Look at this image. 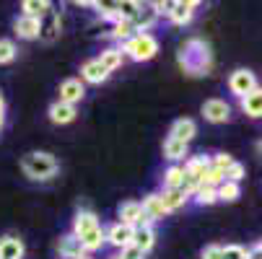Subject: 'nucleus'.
<instances>
[{"label":"nucleus","mask_w":262,"mask_h":259,"mask_svg":"<svg viewBox=\"0 0 262 259\" xmlns=\"http://www.w3.org/2000/svg\"><path fill=\"white\" fill-rule=\"evenodd\" d=\"M257 246H259V249H262V239H259V244H257Z\"/></svg>","instance_id":"nucleus-45"},{"label":"nucleus","mask_w":262,"mask_h":259,"mask_svg":"<svg viewBox=\"0 0 262 259\" xmlns=\"http://www.w3.org/2000/svg\"><path fill=\"white\" fill-rule=\"evenodd\" d=\"M76 259H94L91 254H81V256H76Z\"/></svg>","instance_id":"nucleus-42"},{"label":"nucleus","mask_w":262,"mask_h":259,"mask_svg":"<svg viewBox=\"0 0 262 259\" xmlns=\"http://www.w3.org/2000/svg\"><path fill=\"white\" fill-rule=\"evenodd\" d=\"M52 11L50 0H24L21 3V16H31V18H42Z\"/></svg>","instance_id":"nucleus-26"},{"label":"nucleus","mask_w":262,"mask_h":259,"mask_svg":"<svg viewBox=\"0 0 262 259\" xmlns=\"http://www.w3.org/2000/svg\"><path fill=\"white\" fill-rule=\"evenodd\" d=\"M192 197H195L198 205H215V202H218V197H215V187H205V184H200L198 192H195Z\"/></svg>","instance_id":"nucleus-32"},{"label":"nucleus","mask_w":262,"mask_h":259,"mask_svg":"<svg viewBox=\"0 0 262 259\" xmlns=\"http://www.w3.org/2000/svg\"><path fill=\"white\" fill-rule=\"evenodd\" d=\"M3 125H6V99L0 93V130H3Z\"/></svg>","instance_id":"nucleus-41"},{"label":"nucleus","mask_w":262,"mask_h":259,"mask_svg":"<svg viewBox=\"0 0 262 259\" xmlns=\"http://www.w3.org/2000/svg\"><path fill=\"white\" fill-rule=\"evenodd\" d=\"M78 241H81V249H83V254H91V251H99L104 244H106V239H104V228L99 226V228H94V231H89V233H83V236H76Z\"/></svg>","instance_id":"nucleus-23"},{"label":"nucleus","mask_w":262,"mask_h":259,"mask_svg":"<svg viewBox=\"0 0 262 259\" xmlns=\"http://www.w3.org/2000/svg\"><path fill=\"white\" fill-rule=\"evenodd\" d=\"M47 114H50V122H52V125H70L73 120H76L78 112H76V106L62 104V101H55V104H50Z\"/></svg>","instance_id":"nucleus-14"},{"label":"nucleus","mask_w":262,"mask_h":259,"mask_svg":"<svg viewBox=\"0 0 262 259\" xmlns=\"http://www.w3.org/2000/svg\"><path fill=\"white\" fill-rule=\"evenodd\" d=\"M182 169H184L187 176L200 179V184H203V176H205V171L210 169V158H208V156H192V158H187V161H184Z\"/></svg>","instance_id":"nucleus-22"},{"label":"nucleus","mask_w":262,"mask_h":259,"mask_svg":"<svg viewBox=\"0 0 262 259\" xmlns=\"http://www.w3.org/2000/svg\"><path fill=\"white\" fill-rule=\"evenodd\" d=\"M135 34H138V31H135V26H133L130 21H125V18H122V21H117V23H115V29H112V39H117L120 44H125L127 39H133Z\"/></svg>","instance_id":"nucleus-30"},{"label":"nucleus","mask_w":262,"mask_h":259,"mask_svg":"<svg viewBox=\"0 0 262 259\" xmlns=\"http://www.w3.org/2000/svg\"><path fill=\"white\" fill-rule=\"evenodd\" d=\"M154 244H156V231H154V226H138V228L133 231V246H138L143 254L151 251Z\"/></svg>","instance_id":"nucleus-18"},{"label":"nucleus","mask_w":262,"mask_h":259,"mask_svg":"<svg viewBox=\"0 0 262 259\" xmlns=\"http://www.w3.org/2000/svg\"><path fill=\"white\" fill-rule=\"evenodd\" d=\"M94 228H99V215L94 210H78L76 218H73V231L70 233L73 236H83V233H89Z\"/></svg>","instance_id":"nucleus-12"},{"label":"nucleus","mask_w":262,"mask_h":259,"mask_svg":"<svg viewBox=\"0 0 262 259\" xmlns=\"http://www.w3.org/2000/svg\"><path fill=\"white\" fill-rule=\"evenodd\" d=\"M13 31L18 39H39V18H31V16H16L13 18Z\"/></svg>","instance_id":"nucleus-11"},{"label":"nucleus","mask_w":262,"mask_h":259,"mask_svg":"<svg viewBox=\"0 0 262 259\" xmlns=\"http://www.w3.org/2000/svg\"><path fill=\"white\" fill-rule=\"evenodd\" d=\"M221 181H223V174H221L218 169H213V166H210V169L205 171V176H203V184H205V187H218Z\"/></svg>","instance_id":"nucleus-37"},{"label":"nucleus","mask_w":262,"mask_h":259,"mask_svg":"<svg viewBox=\"0 0 262 259\" xmlns=\"http://www.w3.org/2000/svg\"><path fill=\"white\" fill-rule=\"evenodd\" d=\"M215 197H218V202H236L242 197V187H239V184H234V181L223 179L218 187H215Z\"/></svg>","instance_id":"nucleus-27"},{"label":"nucleus","mask_w":262,"mask_h":259,"mask_svg":"<svg viewBox=\"0 0 262 259\" xmlns=\"http://www.w3.org/2000/svg\"><path fill=\"white\" fill-rule=\"evenodd\" d=\"M140 205H143V213H145V218L151 220V223H156V220H164V218H166V210H164L159 195H148Z\"/></svg>","instance_id":"nucleus-24"},{"label":"nucleus","mask_w":262,"mask_h":259,"mask_svg":"<svg viewBox=\"0 0 262 259\" xmlns=\"http://www.w3.org/2000/svg\"><path fill=\"white\" fill-rule=\"evenodd\" d=\"M94 8L99 11L101 18H112V21H120V11H117V3H94Z\"/></svg>","instance_id":"nucleus-35"},{"label":"nucleus","mask_w":262,"mask_h":259,"mask_svg":"<svg viewBox=\"0 0 262 259\" xmlns=\"http://www.w3.org/2000/svg\"><path fill=\"white\" fill-rule=\"evenodd\" d=\"M57 254H60V259H76V256H81V254H83L81 241L73 236V233L60 236V241H57Z\"/></svg>","instance_id":"nucleus-20"},{"label":"nucleus","mask_w":262,"mask_h":259,"mask_svg":"<svg viewBox=\"0 0 262 259\" xmlns=\"http://www.w3.org/2000/svg\"><path fill=\"white\" fill-rule=\"evenodd\" d=\"M156 21H159V16H156V11L151 8V3H138V11H135V16L130 18V23L135 26L138 34H148V29H154Z\"/></svg>","instance_id":"nucleus-9"},{"label":"nucleus","mask_w":262,"mask_h":259,"mask_svg":"<svg viewBox=\"0 0 262 259\" xmlns=\"http://www.w3.org/2000/svg\"><path fill=\"white\" fill-rule=\"evenodd\" d=\"M60 36V13L50 11L47 16L39 18V39L42 42H55Z\"/></svg>","instance_id":"nucleus-13"},{"label":"nucleus","mask_w":262,"mask_h":259,"mask_svg":"<svg viewBox=\"0 0 262 259\" xmlns=\"http://www.w3.org/2000/svg\"><path fill=\"white\" fill-rule=\"evenodd\" d=\"M195 8H200L198 0H179V3H171V11H169V21L177 23V26H184L195 18Z\"/></svg>","instance_id":"nucleus-8"},{"label":"nucleus","mask_w":262,"mask_h":259,"mask_svg":"<svg viewBox=\"0 0 262 259\" xmlns=\"http://www.w3.org/2000/svg\"><path fill=\"white\" fill-rule=\"evenodd\" d=\"M120 256H122V259H145V254H143L138 246H133V244H130V246H125Z\"/></svg>","instance_id":"nucleus-38"},{"label":"nucleus","mask_w":262,"mask_h":259,"mask_svg":"<svg viewBox=\"0 0 262 259\" xmlns=\"http://www.w3.org/2000/svg\"><path fill=\"white\" fill-rule=\"evenodd\" d=\"M244 174H247V169H244V163H239V161H234L226 171H223V179L226 181H234V184H239L242 179H244Z\"/></svg>","instance_id":"nucleus-34"},{"label":"nucleus","mask_w":262,"mask_h":259,"mask_svg":"<svg viewBox=\"0 0 262 259\" xmlns=\"http://www.w3.org/2000/svg\"><path fill=\"white\" fill-rule=\"evenodd\" d=\"M254 88H257V78H254L252 70L239 67V70H234L231 76H229V91H231L236 99H244V96L252 93Z\"/></svg>","instance_id":"nucleus-4"},{"label":"nucleus","mask_w":262,"mask_h":259,"mask_svg":"<svg viewBox=\"0 0 262 259\" xmlns=\"http://www.w3.org/2000/svg\"><path fill=\"white\" fill-rule=\"evenodd\" d=\"M182 181H184V169L182 166H169L164 171V190H179L182 187Z\"/></svg>","instance_id":"nucleus-29"},{"label":"nucleus","mask_w":262,"mask_h":259,"mask_svg":"<svg viewBox=\"0 0 262 259\" xmlns=\"http://www.w3.org/2000/svg\"><path fill=\"white\" fill-rule=\"evenodd\" d=\"M247 259H262V249L254 244L252 249H247Z\"/></svg>","instance_id":"nucleus-40"},{"label":"nucleus","mask_w":262,"mask_h":259,"mask_svg":"<svg viewBox=\"0 0 262 259\" xmlns=\"http://www.w3.org/2000/svg\"><path fill=\"white\" fill-rule=\"evenodd\" d=\"M133 231L135 228H130V226H125V223H115L109 231H104V239H106V244H112L115 249H125V246H130L133 244Z\"/></svg>","instance_id":"nucleus-10"},{"label":"nucleus","mask_w":262,"mask_h":259,"mask_svg":"<svg viewBox=\"0 0 262 259\" xmlns=\"http://www.w3.org/2000/svg\"><path fill=\"white\" fill-rule=\"evenodd\" d=\"M81 78L86 81V83H94V86H99V83H104L106 78H109V73L101 67V62L94 57V60H86L83 62V67H81Z\"/></svg>","instance_id":"nucleus-17"},{"label":"nucleus","mask_w":262,"mask_h":259,"mask_svg":"<svg viewBox=\"0 0 262 259\" xmlns=\"http://www.w3.org/2000/svg\"><path fill=\"white\" fill-rule=\"evenodd\" d=\"M203 117L208 120V122H213V125H223V122H229L231 120V106L223 101V99H208L205 104H203Z\"/></svg>","instance_id":"nucleus-6"},{"label":"nucleus","mask_w":262,"mask_h":259,"mask_svg":"<svg viewBox=\"0 0 262 259\" xmlns=\"http://www.w3.org/2000/svg\"><path fill=\"white\" fill-rule=\"evenodd\" d=\"M257 151H259V153H262V140H259V143H257Z\"/></svg>","instance_id":"nucleus-43"},{"label":"nucleus","mask_w":262,"mask_h":259,"mask_svg":"<svg viewBox=\"0 0 262 259\" xmlns=\"http://www.w3.org/2000/svg\"><path fill=\"white\" fill-rule=\"evenodd\" d=\"M159 200H161V205H164V210H166V215H169V213H177L179 207H184L190 197H187L182 190H164V192L159 195Z\"/></svg>","instance_id":"nucleus-21"},{"label":"nucleus","mask_w":262,"mask_h":259,"mask_svg":"<svg viewBox=\"0 0 262 259\" xmlns=\"http://www.w3.org/2000/svg\"><path fill=\"white\" fill-rule=\"evenodd\" d=\"M120 50H122L125 57H130V60H135V62H148V60L156 57L159 42H156L154 34H135L133 39H127Z\"/></svg>","instance_id":"nucleus-3"},{"label":"nucleus","mask_w":262,"mask_h":259,"mask_svg":"<svg viewBox=\"0 0 262 259\" xmlns=\"http://www.w3.org/2000/svg\"><path fill=\"white\" fill-rule=\"evenodd\" d=\"M200 256H203V259H221V244H210V246H205Z\"/></svg>","instance_id":"nucleus-39"},{"label":"nucleus","mask_w":262,"mask_h":259,"mask_svg":"<svg viewBox=\"0 0 262 259\" xmlns=\"http://www.w3.org/2000/svg\"><path fill=\"white\" fill-rule=\"evenodd\" d=\"M177 62L179 67L187 73V76H208L213 70V52H210V44L192 36L187 39L179 52H177Z\"/></svg>","instance_id":"nucleus-1"},{"label":"nucleus","mask_w":262,"mask_h":259,"mask_svg":"<svg viewBox=\"0 0 262 259\" xmlns=\"http://www.w3.org/2000/svg\"><path fill=\"white\" fill-rule=\"evenodd\" d=\"M60 99L57 101H62V104H70V106H76V104H81L83 101V96H86V86H83V81L81 78H65L62 83H60Z\"/></svg>","instance_id":"nucleus-7"},{"label":"nucleus","mask_w":262,"mask_h":259,"mask_svg":"<svg viewBox=\"0 0 262 259\" xmlns=\"http://www.w3.org/2000/svg\"><path fill=\"white\" fill-rule=\"evenodd\" d=\"M21 171L29 179H34V181H47V179H52L60 171V163L47 151H31V153H26L21 158Z\"/></svg>","instance_id":"nucleus-2"},{"label":"nucleus","mask_w":262,"mask_h":259,"mask_svg":"<svg viewBox=\"0 0 262 259\" xmlns=\"http://www.w3.org/2000/svg\"><path fill=\"white\" fill-rule=\"evenodd\" d=\"M187 156V143H179L174 137H166L164 140V158L169 161H182Z\"/></svg>","instance_id":"nucleus-28"},{"label":"nucleus","mask_w":262,"mask_h":259,"mask_svg":"<svg viewBox=\"0 0 262 259\" xmlns=\"http://www.w3.org/2000/svg\"><path fill=\"white\" fill-rule=\"evenodd\" d=\"M99 62H101V67L109 73V76H112V73H115L120 65H122V60H125V55H122V50L120 47H109V50H104L99 57H96Z\"/></svg>","instance_id":"nucleus-25"},{"label":"nucleus","mask_w":262,"mask_h":259,"mask_svg":"<svg viewBox=\"0 0 262 259\" xmlns=\"http://www.w3.org/2000/svg\"><path fill=\"white\" fill-rule=\"evenodd\" d=\"M231 163H234V158H231L229 153H215V156L210 158V166H213V169H218L221 174L226 171V169H229Z\"/></svg>","instance_id":"nucleus-36"},{"label":"nucleus","mask_w":262,"mask_h":259,"mask_svg":"<svg viewBox=\"0 0 262 259\" xmlns=\"http://www.w3.org/2000/svg\"><path fill=\"white\" fill-rule=\"evenodd\" d=\"M198 135V125H195V120H177L174 125H171V130H169V137H174V140H179V143H187L190 145V140Z\"/></svg>","instance_id":"nucleus-15"},{"label":"nucleus","mask_w":262,"mask_h":259,"mask_svg":"<svg viewBox=\"0 0 262 259\" xmlns=\"http://www.w3.org/2000/svg\"><path fill=\"white\" fill-rule=\"evenodd\" d=\"M117 223H125V226H130V228H138V226H154L151 220L145 218L143 205L135 202V200H127V202L120 205V220H117Z\"/></svg>","instance_id":"nucleus-5"},{"label":"nucleus","mask_w":262,"mask_h":259,"mask_svg":"<svg viewBox=\"0 0 262 259\" xmlns=\"http://www.w3.org/2000/svg\"><path fill=\"white\" fill-rule=\"evenodd\" d=\"M24 241L18 236H3L0 239V259H24Z\"/></svg>","instance_id":"nucleus-19"},{"label":"nucleus","mask_w":262,"mask_h":259,"mask_svg":"<svg viewBox=\"0 0 262 259\" xmlns=\"http://www.w3.org/2000/svg\"><path fill=\"white\" fill-rule=\"evenodd\" d=\"M242 104V112L252 120H259L262 117V86H257L252 93H247L244 99H239Z\"/></svg>","instance_id":"nucleus-16"},{"label":"nucleus","mask_w":262,"mask_h":259,"mask_svg":"<svg viewBox=\"0 0 262 259\" xmlns=\"http://www.w3.org/2000/svg\"><path fill=\"white\" fill-rule=\"evenodd\" d=\"M109 259H122V256H120V254H115V256H109Z\"/></svg>","instance_id":"nucleus-44"},{"label":"nucleus","mask_w":262,"mask_h":259,"mask_svg":"<svg viewBox=\"0 0 262 259\" xmlns=\"http://www.w3.org/2000/svg\"><path fill=\"white\" fill-rule=\"evenodd\" d=\"M16 55H18V47H16L13 39H0V65L13 62Z\"/></svg>","instance_id":"nucleus-31"},{"label":"nucleus","mask_w":262,"mask_h":259,"mask_svg":"<svg viewBox=\"0 0 262 259\" xmlns=\"http://www.w3.org/2000/svg\"><path fill=\"white\" fill-rule=\"evenodd\" d=\"M221 259H247V249L239 244H226L221 246Z\"/></svg>","instance_id":"nucleus-33"}]
</instances>
